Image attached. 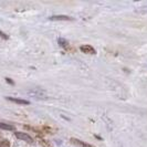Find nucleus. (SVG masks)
<instances>
[{
    "instance_id": "nucleus-1",
    "label": "nucleus",
    "mask_w": 147,
    "mask_h": 147,
    "mask_svg": "<svg viewBox=\"0 0 147 147\" xmlns=\"http://www.w3.org/2000/svg\"><path fill=\"white\" fill-rule=\"evenodd\" d=\"M16 137L18 138V140H21L23 142H27V143H33V140H32V137L28 135L27 133H22V132H17L16 133Z\"/></svg>"
},
{
    "instance_id": "nucleus-2",
    "label": "nucleus",
    "mask_w": 147,
    "mask_h": 147,
    "mask_svg": "<svg viewBox=\"0 0 147 147\" xmlns=\"http://www.w3.org/2000/svg\"><path fill=\"white\" fill-rule=\"evenodd\" d=\"M49 20H51V21H72L73 18H71L69 16L59 15V16H51L49 18Z\"/></svg>"
},
{
    "instance_id": "nucleus-9",
    "label": "nucleus",
    "mask_w": 147,
    "mask_h": 147,
    "mask_svg": "<svg viewBox=\"0 0 147 147\" xmlns=\"http://www.w3.org/2000/svg\"><path fill=\"white\" fill-rule=\"evenodd\" d=\"M0 36H1V37L3 38V39H8V37H7V36H6V34H5V33H2V32H0Z\"/></svg>"
},
{
    "instance_id": "nucleus-5",
    "label": "nucleus",
    "mask_w": 147,
    "mask_h": 147,
    "mask_svg": "<svg viewBox=\"0 0 147 147\" xmlns=\"http://www.w3.org/2000/svg\"><path fill=\"white\" fill-rule=\"evenodd\" d=\"M58 43H59L60 47H62V48H63V49H65V50H72V48H71L70 43L66 41L65 39L59 38V39H58Z\"/></svg>"
},
{
    "instance_id": "nucleus-4",
    "label": "nucleus",
    "mask_w": 147,
    "mask_h": 147,
    "mask_svg": "<svg viewBox=\"0 0 147 147\" xmlns=\"http://www.w3.org/2000/svg\"><path fill=\"white\" fill-rule=\"evenodd\" d=\"M8 101H11V102H13V103H17V104H21V105H29L30 102L29 101H27V100H21V98H16V97H10V96H7L6 97Z\"/></svg>"
},
{
    "instance_id": "nucleus-6",
    "label": "nucleus",
    "mask_w": 147,
    "mask_h": 147,
    "mask_svg": "<svg viewBox=\"0 0 147 147\" xmlns=\"http://www.w3.org/2000/svg\"><path fill=\"white\" fill-rule=\"evenodd\" d=\"M71 142L75 144V145H79L80 147H94L92 146V145H90V144H86V143H84V142H82L80 140H76V138H71Z\"/></svg>"
},
{
    "instance_id": "nucleus-3",
    "label": "nucleus",
    "mask_w": 147,
    "mask_h": 147,
    "mask_svg": "<svg viewBox=\"0 0 147 147\" xmlns=\"http://www.w3.org/2000/svg\"><path fill=\"white\" fill-rule=\"evenodd\" d=\"M80 50H81L83 53H86V54H95L96 53L95 49H94L92 45H88V44L81 45V47H80Z\"/></svg>"
},
{
    "instance_id": "nucleus-7",
    "label": "nucleus",
    "mask_w": 147,
    "mask_h": 147,
    "mask_svg": "<svg viewBox=\"0 0 147 147\" xmlns=\"http://www.w3.org/2000/svg\"><path fill=\"white\" fill-rule=\"evenodd\" d=\"M0 128L6 129V131H15V126L10 125V124H5V123H0Z\"/></svg>"
},
{
    "instance_id": "nucleus-8",
    "label": "nucleus",
    "mask_w": 147,
    "mask_h": 147,
    "mask_svg": "<svg viewBox=\"0 0 147 147\" xmlns=\"http://www.w3.org/2000/svg\"><path fill=\"white\" fill-rule=\"evenodd\" d=\"M0 147H10V143L8 140H0Z\"/></svg>"
},
{
    "instance_id": "nucleus-10",
    "label": "nucleus",
    "mask_w": 147,
    "mask_h": 147,
    "mask_svg": "<svg viewBox=\"0 0 147 147\" xmlns=\"http://www.w3.org/2000/svg\"><path fill=\"white\" fill-rule=\"evenodd\" d=\"M6 80H7V82H8V83H11V84H13V82L11 81V80H10V79H6Z\"/></svg>"
}]
</instances>
